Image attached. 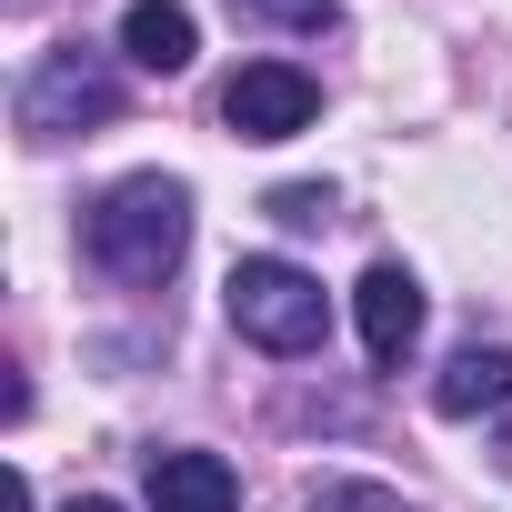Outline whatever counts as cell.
<instances>
[{"label":"cell","instance_id":"9c48e42d","mask_svg":"<svg viewBox=\"0 0 512 512\" xmlns=\"http://www.w3.org/2000/svg\"><path fill=\"white\" fill-rule=\"evenodd\" d=\"M262 211H272L282 231H322V221H332V191H322V181H282Z\"/></svg>","mask_w":512,"mask_h":512},{"label":"cell","instance_id":"5b68a950","mask_svg":"<svg viewBox=\"0 0 512 512\" xmlns=\"http://www.w3.org/2000/svg\"><path fill=\"white\" fill-rule=\"evenodd\" d=\"M352 312H362V352H372L382 372L422 342V282H412L402 262H372V272H362V292H352Z\"/></svg>","mask_w":512,"mask_h":512},{"label":"cell","instance_id":"ba28073f","mask_svg":"<svg viewBox=\"0 0 512 512\" xmlns=\"http://www.w3.org/2000/svg\"><path fill=\"white\" fill-rule=\"evenodd\" d=\"M121 51L141 61V71H191V51H201V31H191V11H181V0H131V11H121Z\"/></svg>","mask_w":512,"mask_h":512},{"label":"cell","instance_id":"8992f818","mask_svg":"<svg viewBox=\"0 0 512 512\" xmlns=\"http://www.w3.org/2000/svg\"><path fill=\"white\" fill-rule=\"evenodd\" d=\"M512 402V342H472L432 372V412L442 422H472V412H502Z\"/></svg>","mask_w":512,"mask_h":512},{"label":"cell","instance_id":"7a4b0ae2","mask_svg":"<svg viewBox=\"0 0 512 512\" xmlns=\"http://www.w3.org/2000/svg\"><path fill=\"white\" fill-rule=\"evenodd\" d=\"M221 312H231L241 342H262V352H322V332H332L322 282H312L302 262H282V251H251V262H231Z\"/></svg>","mask_w":512,"mask_h":512},{"label":"cell","instance_id":"6da1fadb","mask_svg":"<svg viewBox=\"0 0 512 512\" xmlns=\"http://www.w3.org/2000/svg\"><path fill=\"white\" fill-rule=\"evenodd\" d=\"M181 251H191V181L141 171V181L101 191V211H91V262H101L111 282L161 292V282L181 272Z\"/></svg>","mask_w":512,"mask_h":512},{"label":"cell","instance_id":"30bf717a","mask_svg":"<svg viewBox=\"0 0 512 512\" xmlns=\"http://www.w3.org/2000/svg\"><path fill=\"white\" fill-rule=\"evenodd\" d=\"M231 11H251V21H282V31H332V11H342V0H231Z\"/></svg>","mask_w":512,"mask_h":512},{"label":"cell","instance_id":"8fae6325","mask_svg":"<svg viewBox=\"0 0 512 512\" xmlns=\"http://www.w3.org/2000/svg\"><path fill=\"white\" fill-rule=\"evenodd\" d=\"M312 512H402V492H382V482H322Z\"/></svg>","mask_w":512,"mask_h":512},{"label":"cell","instance_id":"277c9868","mask_svg":"<svg viewBox=\"0 0 512 512\" xmlns=\"http://www.w3.org/2000/svg\"><path fill=\"white\" fill-rule=\"evenodd\" d=\"M312 111H322V81L292 71V61H241L231 91H221V121L241 141H292V131H312Z\"/></svg>","mask_w":512,"mask_h":512},{"label":"cell","instance_id":"52a82bcc","mask_svg":"<svg viewBox=\"0 0 512 512\" xmlns=\"http://www.w3.org/2000/svg\"><path fill=\"white\" fill-rule=\"evenodd\" d=\"M151 512H241V472L221 452H151Z\"/></svg>","mask_w":512,"mask_h":512},{"label":"cell","instance_id":"7c38bea8","mask_svg":"<svg viewBox=\"0 0 512 512\" xmlns=\"http://www.w3.org/2000/svg\"><path fill=\"white\" fill-rule=\"evenodd\" d=\"M61 512H121V502H101V492H91V502H61Z\"/></svg>","mask_w":512,"mask_h":512},{"label":"cell","instance_id":"3957f363","mask_svg":"<svg viewBox=\"0 0 512 512\" xmlns=\"http://www.w3.org/2000/svg\"><path fill=\"white\" fill-rule=\"evenodd\" d=\"M111 111H121V81H111V61H101V51H81V41L41 51V61H31V81H21V131H31V141L91 131V121H111Z\"/></svg>","mask_w":512,"mask_h":512}]
</instances>
